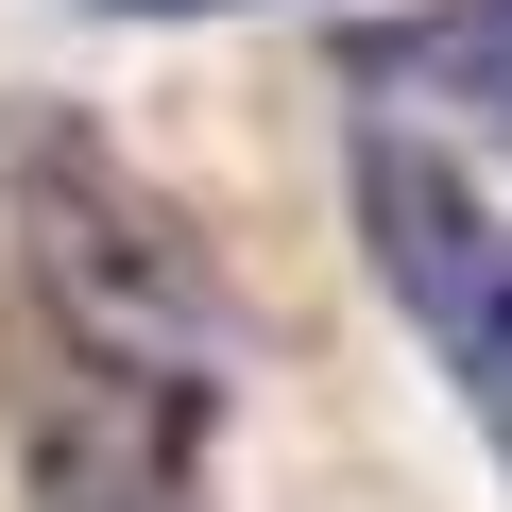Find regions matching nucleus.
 <instances>
[{
  "label": "nucleus",
  "mask_w": 512,
  "mask_h": 512,
  "mask_svg": "<svg viewBox=\"0 0 512 512\" xmlns=\"http://www.w3.org/2000/svg\"><path fill=\"white\" fill-rule=\"evenodd\" d=\"M359 256H376V291L410 308V342L444 359L461 427L512 461V222L478 205V171L376 120L359 137Z\"/></svg>",
  "instance_id": "2"
},
{
  "label": "nucleus",
  "mask_w": 512,
  "mask_h": 512,
  "mask_svg": "<svg viewBox=\"0 0 512 512\" xmlns=\"http://www.w3.org/2000/svg\"><path fill=\"white\" fill-rule=\"evenodd\" d=\"M359 103H410V120H461V137H512V0H427V18H376L342 52Z\"/></svg>",
  "instance_id": "4"
},
{
  "label": "nucleus",
  "mask_w": 512,
  "mask_h": 512,
  "mask_svg": "<svg viewBox=\"0 0 512 512\" xmlns=\"http://www.w3.org/2000/svg\"><path fill=\"white\" fill-rule=\"evenodd\" d=\"M0 205H18V274H35L52 308L120 325V342H154V359H222L171 205H154L86 120H18V137H0Z\"/></svg>",
  "instance_id": "3"
},
{
  "label": "nucleus",
  "mask_w": 512,
  "mask_h": 512,
  "mask_svg": "<svg viewBox=\"0 0 512 512\" xmlns=\"http://www.w3.org/2000/svg\"><path fill=\"white\" fill-rule=\"evenodd\" d=\"M103 18H256V0H103Z\"/></svg>",
  "instance_id": "5"
},
{
  "label": "nucleus",
  "mask_w": 512,
  "mask_h": 512,
  "mask_svg": "<svg viewBox=\"0 0 512 512\" xmlns=\"http://www.w3.org/2000/svg\"><path fill=\"white\" fill-rule=\"evenodd\" d=\"M0 427L35 512H222V359H154L35 274L0 291Z\"/></svg>",
  "instance_id": "1"
}]
</instances>
